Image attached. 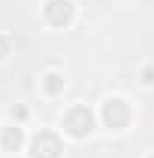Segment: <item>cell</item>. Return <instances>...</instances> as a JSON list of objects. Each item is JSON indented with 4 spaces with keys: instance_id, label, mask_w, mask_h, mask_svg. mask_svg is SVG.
I'll return each mask as SVG.
<instances>
[{
    "instance_id": "9c48e42d",
    "label": "cell",
    "mask_w": 154,
    "mask_h": 158,
    "mask_svg": "<svg viewBox=\"0 0 154 158\" xmlns=\"http://www.w3.org/2000/svg\"><path fill=\"white\" fill-rule=\"evenodd\" d=\"M6 55H9V40L0 37V58H6Z\"/></svg>"
},
{
    "instance_id": "3957f363",
    "label": "cell",
    "mask_w": 154,
    "mask_h": 158,
    "mask_svg": "<svg viewBox=\"0 0 154 158\" xmlns=\"http://www.w3.org/2000/svg\"><path fill=\"white\" fill-rule=\"evenodd\" d=\"M60 152H64V146H60L58 134H52V131H39L30 140V155L33 158H60Z\"/></svg>"
},
{
    "instance_id": "30bf717a",
    "label": "cell",
    "mask_w": 154,
    "mask_h": 158,
    "mask_svg": "<svg viewBox=\"0 0 154 158\" xmlns=\"http://www.w3.org/2000/svg\"><path fill=\"white\" fill-rule=\"evenodd\" d=\"M148 158H154V155H148Z\"/></svg>"
},
{
    "instance_id": "6da1fadb",
    "label": "cell",
    "mask_w": 154,
    "mask_h": 158,
    "mask_svg": "<svg viewBox=\"0 0 154 158\" xmlns=\"http://www.w3.org/2000/svg\"><path fill=\"white\" fill-rule=\"evenodd\" d=\"M64 128L73 134V137H88L91 131H94V116H91V110L88 106H73L67 118H64Z\"/></svg>"
},
{
    "instance_id": "277c9868",
    "label": "cell",
    "mask_w": 154,
    "mask_h": 158,
    "mask_svg": "<svg viewBox=\"0 0 154 158\" xmlns=\"http://www.w3.org/2000/svg\"><path fill=\"white\" fill-rule=\"evenodd\" d=\"M73 0H48L45 3V21L55 27H67L73 21Z\"/></svg>"
},
{
    "instance_id": "52a82bcc",
    "label": "cell",
    "mask_w": 154,
    "mask_h": 158,
    "mask_svg": "<svg viewBox=\"0 0 154 158\" xmlns=\"http://www.w3.org/2000/svg\"><path fill=\"white\" fill-rule=\"evenodd\" d=\"M142 82H145V85H154V67H145V73H142Z\"/></svg>"
},
{
    "instance_id": "ba28073f",
    "label": "cell",
    "mask_w": 154,
    "mask_h": 158,
    "mask_svg": "<svg viewBox=\"0 0 154 158\" xmlns=\"http://www.w3.org/2000/svg\"><path fill=\"white\" fill-rule=\"evenodd\" d=\"M12 118H27V110H24V106H12Z\"/></svg>"
},
{
    "instance_id": "7a4b0ae2",
    "label": "cell",
    "mask_w": 154,
    "mask_h": 158,
    "mask_svg": "<svg viewBox=\"0 0 154 158\" xmlns=\"http://www.w3.org/2000/svg\"><path fill=\"white\" fill-rule=\"evenodd\" d=\"M103 122H106V128H112V131L127 128V122H130V106H127V100H121V98L106 100V103H103Z\"/></svg>"
},
{
    "instance_id": "5b68a950",
    "label": "cell",
    "mask_w": 154,
    "mask_h": 158,
    "mask_svg": "<svg viewBox=\"0 0 154 158\" xmlns=\"http://www.w3.org/2000/svg\"><path fill=\"white\" fill-rule=\"evenodd\" d=\"M21 143H24V131H21L18 125H12V128H3V134H0V146H3L6 152H18Z\"/></svg>"
},
{
    "instance_id": "8992f818",
    "label": "cell",
    "mask_w": 154,
    "mask_h": 158,
    "mask_svg": "<svg viewBox=\"0 0 154 158\" xmlns=\"http://www.w3.org/2000/svg\"><path fill=\"white\" fill-rule=\"evenodd\" d=\"M42 85H45L48 94H60V91H64V76H60V73H48Z\"/></svg>"
}]
</instances>
